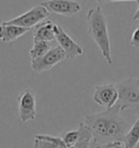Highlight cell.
I'll return each mask as SVG.
<instances>
[{"instance_id": "6da1fadb", "label": "cell", "mask_w": 139, "mask_h": 148, "mask_svg": "<svg viewBox=\"0 0 139 148\" xmlns=\"http://www.w3.org/2000/svg\"><path fill=\"white\" fill-rule=\"evenodd\" d=\"M123 109L116 103L115 106L108 108L104 111L91 113L85 116L84 123L93 133L91 147L103 144L122 140L125 137L126 130L128 127L127 121L122 116ZM90 147V148H91Z\"/></svg>"}, {"instance_id": "7a4b0ae2", "label": "cell", "mask_w": 139, "mask_h": 148, "mask_svg": "<svg viewBox=\"0 0 139 148\" xmlns=\"http://www.w3.org/2000/svg\"><path fill=\"white\" fill-rule=\"evenodd\" d=\"M87 29L89 36L93 38L96 45L101 51L102 57L106 59L107 63L111 65L113 63L111 53V44L108 31V23L106 15L102 11L101 7L91 8L87 12Z\"/></svg>"}, {"instance_id": "3957f363", "label": "cell", "mask_w": 139, "mask_h": 148, "mask_svg": "<svg viewBox=\"0 0 139 148\" xmlns=\"http://www.w3.org/2000/svg\"><path fill=\"white\" fill-rule=\"evenodd\" d=\"M119 90V101L123 111L128 108H139V88L134 79H126L115 84Z\"/></svg>"}, {"instance_id": "277c9868", "label": "cell", "mask_w": 139, "mask_h": 148, "mask_svg": "<svg viewBox=\"0 0 139 148\" xmlns=\"http://www.w3.org/2000/svg\"><path fill=\"white\" fill-rule=\"evenodd\" d=\"M49 13L50 12L40 3V5L33 7L31 10H28L25 13L21 14L16 18L5 21V23L13 24V25H18V26H22V27L32 28L40 22L47 20L49 16Z\"/></svg>"}, {"instance_id": "5b68a950", "label": "cell", "mask_w": 139, "mask_h": 148, "mask_svg": "<svg viewBox=\"0 0 139 148\" xmlns=\"http://www.w3.org/2000/svg\"><path fill=\"white\" fill-rule=\"evenodd\" d=\"M65 59H66V55L64 50L60 46L55 47V48H51L42 58L32 60V69L36 73L47 72L57 64L61 63L62 61H64Z\"/></svg>"}, {"instance_id": "8992f818", "label": "cell", "mask_w": 139, "mask_h": 148, "mask_svg": "<svg viewBox=\"0 0 139 148\" xmlns=\"http://www.w3.org/2000/svg\"><path fill=\"white\" fill-rule=\"evenodd\" d=\"M55 35L59 46L64 50L66 55V59H75L84 53V49L80 45H78L67 33L65 32L63 27L56 24L55 25Z\"/></svg>"}, {"instance_id": "52a82bcc", "label": "cell", "mask_w": 139, "mask_h": 148, "mask_svg": "<svg viewBox=\"0 0 139 148\" xmlns=\"http://www.w3.org/2000/svg\"><path fill=\"white\" fill-rule=\"evenodd\" d=\"M93 100L106 109L115 106L119 101V90L115 84L97 85L93 95Z\"/></svg>"}, {"instance_id": "ba28073f", "label": "cell", "mask_w": 139, "mask_h": 148, "mask_svg": "<svg viewBox=\"0 0 139 148\" xmlns=\"http://www.w3.org/2000/svg\"><path fill=\"white\" fill-rule=\"evenodd\" d=\"M19 118L23 123L35 120L36 116V96L32 89H26L18 98Z\"/></svg>"}, {"instance_id": "9c48e42d", "label": "cell", "mask_w": 139, "mask_h": 148, "mask_svg": "<svg viewBox=\"0 0 139 148\" xmlns=\"http://www.w3.org/2000/svg\"><path fill=\"white\" fill-rule=\"evenodd\" d=\"M42 5L51 13L63 16H73L82 10V5L74 0H47Z\"/></svg>"}, {"instance_id": "30bf717a", "label": "cell", "mask_w": 139, "mask_h": 148, "mask_svg": "<svg viewBox=\"0 0 139 148\" xmlns=\"http://www.w3.org/2000/svg\"><path fill=\"white\" fill-rule=\"evenodd\" d=\"M32 28L22 27V26L3 22L0 25V40H2L3 42H12L20 37H22L23 35H25Z\"/></svg>"}, {"instance_id": "8fae6325", "label": "cell", "mask_w": 139, "mask_h": 148, "mask_svg": "<svg viewBox=\"0 0 139 148\" xmlns=\"http://www.w3.org/2000/svg\"><path fill=\"white\" fill-rule=\"evenodd\" d=\"M55 25L50 20H45L34 28V42H52L56 39Z\"/></svg>"}, {"instance_id": "7c38bea8", "label": "cell", "mask_w": 139, "mask_h": 148, "mask_svg": "<svg viewBox=\"0 0 139 148\" xmlns=\"http://www.w3.org/2000/svg\"><path fill=\"white\" fill-rule=\"evenodd\" d=\"M123 143L125 145V148H135L137 146L139 143V118L126 133Z\"/></svg>"}, {"instance_id": "4fadbf2b", "label": "cell", "mask_w": 139, "mask_h": 148, "mask_svg": "<svg viewBox=\"0 0 139 148\" xmlns=\"http://www.w3.org/2000/svg\"><path fill=\"white\" fill-rule=\"evenodd\" d=\"M52 42H34V46L29 50V56L32 60H36L45 56L51 49Z\"/></svg>"}, {"instance_id": "5bb4252c", "label": "cell", "mask_w": 139, "mask_h": 148, "mask_svg": "<svg viewBox=\"0 0 139 148\" xmlns=\"http://www.w3.org/2000/svg\"><path fill=\"white\" fill-rule=\"evenodd\" d=\"M62 139L66 144L67 148L72 147V146H74L75 144L80 139V131H79V129H77V130H73V131L64 132L62 134Z\"/></svg>"}, {"instance_id": "9a60e30c", "label": "cell", "mask_w": 139, "mask_h": 148, "mask_svg": "<svg viewBox=\"0 0 139 148\" xmlns=\"http://www.w3.org/2000/svg\"><path fill=\"white\" fill-rule=\"evenodd\" d=\"M35 148H64V147H62V146L58 145V144L48 142V140L35 138Z\"/></svg>"}, {"instance_id": "2e32d148", "label": "cell", "mask_w": 139, "mask_h": 148, "mask_svg": "<svg viewBox=\"0 0 139 148\" xmlns=\"http://www.w3.org/2000/svg\"><path fill=\"white\" fill-rule=\"evenodd\" d=\"M101 148H125V145L122 140H114V142L103 144Z\"/></svg>"}, {"instance_id": "e0dca14e", "label": "cell", "mask_w": 139, "mask_h": 148, "mask_svg": "<svg viewBox=\"0 0 139 148\" xmlns=\"http://www.w3.org/2000/svg\"><path fill=\"white\" fill-rule=\"evenodd\" d=\"M130 45L135 48H139V27L136 28L132 35V39H130Z\"/></svg>"}, {"instance_id": "ac0fdd59", "label": "cell", "mask_w": 139, "mask_h": 148, "mask_svg": "<svg viewBox=\"0 0 139 148\" xmlns=\"http://www.w3.org/2000/svg\"><path fill=\"white\" fill-rule=\"evenodd\" d=\"M96 1L102 5V3H109V2H123V1H136V2H138L139 0H96Z\"/></svg>"}, {"instance_id": "d6986e66", "label": "cell", "mask_w": 139, "mask_h": 148, "mask_svg": "<svg viewBox=\"0 0 139 148\" xmlns=\"http://www.w3.org/2000/svg\"><path fill=\"white\" fill-rule=\"evenodd\" d=\"M133 20H139V1H138V9H137V11H136V13L134 14Z\"/></svg>"}, {"instance_id": "ffe728a7", "label": "cell", "mask_w": 139, "mask_h": 148, "mask_svg": "<svg viewBox=\"0 0 139 148\" xmlns=\"http://www.w3.org/2000/svg\"><path fill=\"white\" fill-rule=\"evenodd\" d=\"M135 83H136V85H137V87L139 88V79H134Z\"/></svg>"}, {"instance_id": "44dd1931", "label": "cell", "mask_w": 139, "mask_h": 148, "mask_svg": "<svg viewBox=\"0 0 139 148\" xmlns=\"http://www.w3.org/2000/svg\"><path fill=\"white\" fill-rule=\"evenodd\" d=\"M91 148H101V146H100V145H97V146H93V147H91Z\"/></svg>"}, {"instance_id": "7402d4cb", "label": "cell", "mask_w": 139, "mask_h": 148, "mask_svg": "<svg viewBox=\"0 0 139 148\" xmlns=\"http://www.w3.org/2000/svg\"><path fill=\"white\" fill-rule=\"evenodd\" d=\"M135 148H139V143L137 144V146H136V147H135Z\"/></svg>"}]
</instances>
